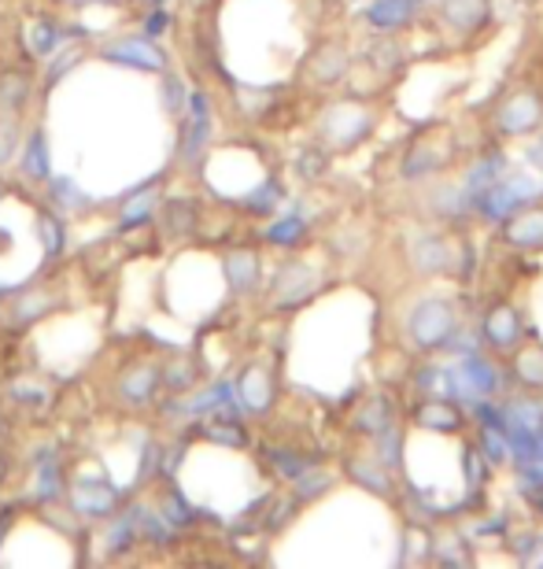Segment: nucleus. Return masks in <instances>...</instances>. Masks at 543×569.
<instances>
[{
    "mask_svg": "<svg viewBox=\"0 0 543 569\" xmlns=\"http://www.w3.org/2000/svg\"><path fill=\"white\" fill-rule=\"evenodd\" d=\"M455 333V307L447 300H425L410 314V337H415L421 348H440L447 344Z\"/></svg>",
    "mask_w": 543,
    "mask_h": 569,
    "instance_id": "1",
    "label": "nucleus"
},
{
    "mask_svg": "<svg viewBox=\"0 0 543 569\" xmlns=\"http://www.w3.org/2000/svg\"><path fill=\"white\" fill-rule=\"evenodd\" d=\"M115 499H119L115 488H108L104 481H74V488H71V507L78 510V515H86V518L111 515Z\"/></svg>",
    "mask_w": 543,
    "mask_h": 569,
    "instance_id": "2",
    "label": "nucleus"
},
{
    "mask_svg": "<svg viewBox=\"0 0 543 569\" xmlns=\"http://www.w3.org/2000/svg\"><path fill=\"white\" fill-rule=\"evenodd\" d=\"M521 333V322L518 314H514L510 304H495L489 307V314H484V333L481 337L492 344V348H510L514 341H518Z\"/></svg>",
    "mask_w": 543,
    "mask_h": 569,
    "instance_id": "3",
    "label": "nucleus"
},
{
    "mask_svg": "<svg viewBox=\"0 0 543 569\" xmlns=\"http://www.w3.org/2000/svg\"><path fill=\"white\" fill-rule=\"evenodd\" d=\"M111 60H123V63H134V67H145V71H163L166 60L163 52L156 49L148 37H129V41H119L108 49Z\"/></svg>",
    "mask_w": 543,
    "mask_h": 569,
    "instance_id": "4",
    "label": "nucleus"
},
{
    "mask_svg": "<svg viewBox=\"0 0 543 569\" xmlns=\"http://www.w3.org/2000/svg\"><path fill=\"white\" fill-rule=\"evenodd\" d=\"M415 418L421 429H440V433H455V429L462 425L458 407H452V399H444V396H429L425 404L415 410Z\"/></svg>",
    "mask_w": 543,
    "mask_h": 569,
    "instance_id": "5",
    "label": "nucleus"
},
{
    "mask_svg": "<svg viewBox=\"0 0 543 569\" xmlns=\"http://www.w3.org/2000/svg\"><path fill=\"white\" fill-rule=\"evenodd\" d=\"M418 0H378L373 8H367V18L378 30H399L410 15H415Z\"/></svg>",
    "mask_w": 543,
    "mask_h": 569,
    "instance_id": "6",
    "label": "nucleus"
},
{
    "mask_svg": "<svg viewBox=\"0 0 543 569\" xmlns=\"http://www.w3.org/2000/svg\"><path fill=\"white\" fill-rule=\"evenodd\" d=\"M503 129H510V134H529V129L540 126V104L536 97H514L507 111H503Z\"/></svg>",
    "mask_w": 543,
    "mask_h": 569,
    "instance_id": "7",
    "label": "nucleus"
},
{
    "mask_svg": "<svg viewBox=\"0 0 543 569\" xmlns=\"http://www.w3.org/2000/svg\"><path fill=\"white\" fill-rule=\"evenodd\" d=\"M388 425H392V404L385 396H370L367 404L359 407V415H355V429H362V433L370 436H381Z\"/></svg>",
    "mask_w": 543,
    "mask_h": 569,
    "instance_id": "8",
    "label": "nucleus"
},
{
    "mask_svg": "<svg viewBox=\"0 0 543 569\" xmlns=\"http://www.w3.org/2000/svg\"><path fill=\"white\" fill-rule=\"evenodd\" d=\"M489 15V0H447L444 4V18L458 30H477Z\"/></svg>",
    "mask_w": 543,
    "mask_h": 569,
    "instance_id": "9",
    "label": "nucleus"
},
{
    "mask_svg": "<svg viewBox=\"0 0 543 569\" xmlns=\"http://www.w3.org/2000/svg\"><path fill=\"white\" fill-rule=\"evenodd\" d=\"M507 240L518 248H540L543 245V211H526L507 226Z\"/></svg>",
    "mask_w": 543,
    "mask_h": 569,
    "instance_id": "10",
    "label": "nucleus"
},
{
    "mask_svg": "<svg viewBox=\"0 0 543 569\" xmlns=\"http://www.w3.org/2000/svg\"><path fill=\"white\" fill-rule=\"evenodd\" d=\"M240 407L245 410H267L270 404V378L259 367H251L245 378H240V392H237Z\"/></svg>",
    "mask_w": 543,
    "mask_h": 569,
    "instance_id": "11",
    "label": "nucleus"
},
{
    "mask_svg": "<svg viewBox=\"0 0 543 569\" xmlns=\"http://www.w3.org/2000/svg\"><path fill=\"white\" fill-rule=\"evenodd\" d=\"M152 214H156V193H152V189L129 193V203L123 208V230L145 226V222L152 219Z\"/></svg>",
    "mask_w": 543,
    "mask_h": 569,
    "instance_id": "12",
    "label": "nucleus"
},
{
    "mask_svg": "<svg viewBox=\"0 0 543 569\" xmlns=\"http://www.w3.org/2000/svg\"><path fill=\"white\" fill-rule=\"evenodd\" d=\"M26 92H30V82L23 74H4L0 78V115H15L26 104Z\"/></svg>",
    "mask_w": 543,
    "mask_h": 569,
    "instance_id": "13",
    "label": "nucleus"
},
{
    "mask_svg": "<svg viewBox=\"0 0 543 569\" xmlns=\"http://www.w3.org/2000/svg\"><path fill=\"white\" fill-rule=\"evenodd\" d=\"M226 270H230L233 288H251V285H256L259 263H256V256H251V251H237V256H230Z\"/></svg>",
    "mask_w": 543,
    "mask_h": 569,
    "instance_id": "14",
    "label": "nucleus"
},
{
    "mask_svg": "<svg viewBox=\"0 0 543 569\" xmlns=\"http://www.w3.org/2000/svg\"><path fill=\"white\" fill-rule=\"evenodd\" d=\"M267 237L274 240L277 248H293L299 237H304V219L299 214H285V219H277L274 226L267 230Z\"/></svg>",
    "mask_w": 543,
    "mask_h": 569,
    "instance_id": "15",
    "label": "nucleus"
},
{
    "mask_svg": "<svg viewBox=\"0 0 543 569\" xmlns=\"http://www.w3.org/2000/svg\"><path fill=\"white\" fill-rule=\"evenodd\" d=\"M26 174H30V178H49V152H45L41 134H34L30 148H26Z\"/></svg>",
    "mask_w": 543,
    "mask_h": 569,
    "instance_id": "16",
    "label": "nucleus"
},
{
    "mask_svg": "<svg viewBox=\"0 0 543 569\" xmlns=\"http://www.w3.org/2000/svg\"><path fill=\"white\" fill-rule=\"evenodd\" d=\"M514 370H518V378L526 381V385L540 388L543 385V351H526V356L514 362Z\"/></svg>",
    "mask_w": 543,
    "mask_h": 569,
    "instance_id": "17",
    "label": "nucleus"
},
{
    "mask_svg": "<svg viewBox=\"0 0 543 569\" xmlns=\"http://www.w3.org/2000/svg\"><path fill=\"white\" fill-rule=\"evenodd\" d=\"M37 237L45 240V256H55L63 248V233H60V222L52 214H37Z\"/></svg>",
    "mask_w": 543,
    "mask_h": 569,
    "instance_id": "18",
    "label": "nucleus"
},
{
    "mask_svg": "<svg viewBox=\"0 0 543 569\" xmlns=\"http://www.w3.org/2000/svg\"><path fill=\"white\" fill-rule=\"evenodd\" d=\"M34 37H30V45H34V52L37 55H45V52H52L55 49V45H60V30H55V26L52 23H45V18H41V23H37L34 26V30H30Z\"/></svg>",
    "mask_w": 543,
    "mask_h": 569,
    "instance_id": "19",
    "label": "nucleus"
},
{
    "mask_svg": "<svg viewBox=\"0 0 543 569\" xmlns=\"http://www.w3.org/2000/svg\"><path fill=\"white\" fill-rule=\"evenodd\" d=\"M55 200H60L67 211H74V208H82V203H86V193H82L74 182H55Z\"/></svg>",
    "mask_w": 543,
    "mask_h": 569,
    "instance_id": "20",
    "label": "nucleus"
},
{
    "mask_svg": "<svg viewBox=\"0 0 543 569\" xmlns=\"http://www.w3.org/2000/svg\"><path fill=\"white\" fill-rule=\"evenodd\" d=\"M15 145H18V126H15V119H0V163H4L8 156L15 152Z\"/></svg>",
    "mask_w": 543,
    "mask_h": 569,
    "instance_id": "21",
    "label": "nucleus"
},
{
    "mask_svg": "<svg viewBox=\"0 0 543 569\" xmlns=\"http://www.w3.org/2000/svg\"><path fill=\"white\" fill-rule=\"evenodd\" d=\"M540 515H543V499H540Z\"/></svg>",
    "mask_w": 543,
    "mask_h": 569,
    "instance_id": "22",
    "label": "nucleus"
},
{
    "mask_svg": "<svg viewBox=\"0 0 543 569\" xmlns=\"http://www.w3.org/2000/svg\"><path fill=\"white\" fill-rule=\"evenodd\" d=\"M0 196H4V185H0Z\"/></svg>",
    "mask_w": 543,
    "mask_h": 569,
    "instance_id": "23",
    "label": "nucleus"
}]
</instances>
